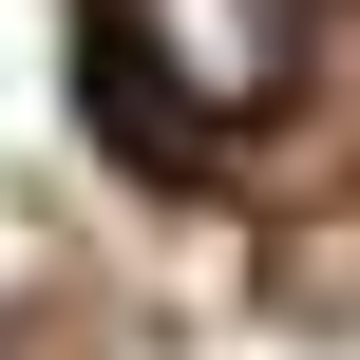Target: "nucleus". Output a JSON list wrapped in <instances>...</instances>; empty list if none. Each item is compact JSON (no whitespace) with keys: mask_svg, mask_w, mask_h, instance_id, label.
Masks as SVG:
<instances>
[{"mask_svg":"<svg viewBox=\"0 0 360 360\" xmlns=\"http://www.w3.org/2000/svg\"><path fill=\"white\" fill-rule=\"evenodd\" d=\"M114 76L152 114H266L304 76V0H114Z\"/></svg>","mask_w":360,"mask_h":360,"instance_id":"obj_1","label":"nucleus"}]
</instances>
